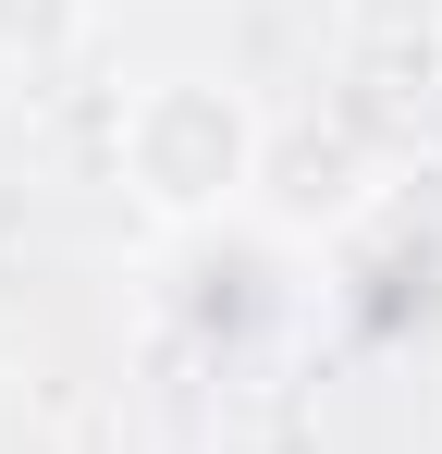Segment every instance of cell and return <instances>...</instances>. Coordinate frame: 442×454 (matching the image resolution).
<instances>
[{
  "mask_svg": "<svg viewBox=\"0 0 442 454\" xmlns=\"http://www.w3.org/2000/svg\"><path fill=\"white\" fill-rule=\"evenodd\" d=\"M111 184L147 233H209L271 197V111L233 74H147L111 111Z\"/></svg>",
  "mask_w": 442,
  "mask_h": 454,
  "instance_id": "cell-1",
  "label": "cell"
},
{
  "mask_svg": "<svg viewBox=\"0 0 442 454\" xmlns=\"http://www.w3.org/2000/svg\"><path fill=\"white\" fill-rule=\"evenodd\" d=\"M307 319L357 356L442 344V160H406V172L357 184V209L307 258Z\"/></svg>",
  "mask_w": 442,
  "mask_h": 454,
  "instance_id": "cell-2",
  "label": "cell"
},
{
  "mask_svg": "<svg viewBox=\"0 0 442 454\" xmlns=\"http://www.w3.org/2000/svg\"><path fill=\"white\" fill-rule=\"evenodd\" d=\"M307 319V246L258 209H233L209 233H160V332L197 369H258L271 344H295Z\"/></svg>",
  "mask_w": 442,
  "mask_h": 454,
  "instance_id": "cell-3",
  "label": "cell"
},
{
  "mask_svg": "<svg viewBox=\"0 0 442 454\" xmlns=\"http://www.w3.org/2000/svg\"><path fill=\"white\" fill-rule=\"evenodd\" d=\"M99 12L111 0H0V74L12 86H50L99 50Z\"/></svg>",
  "mask_w": 442,
  "mask_h": 454,
  "instance_id": "cell-4",
  "label": "cell"
}]
</instances>
